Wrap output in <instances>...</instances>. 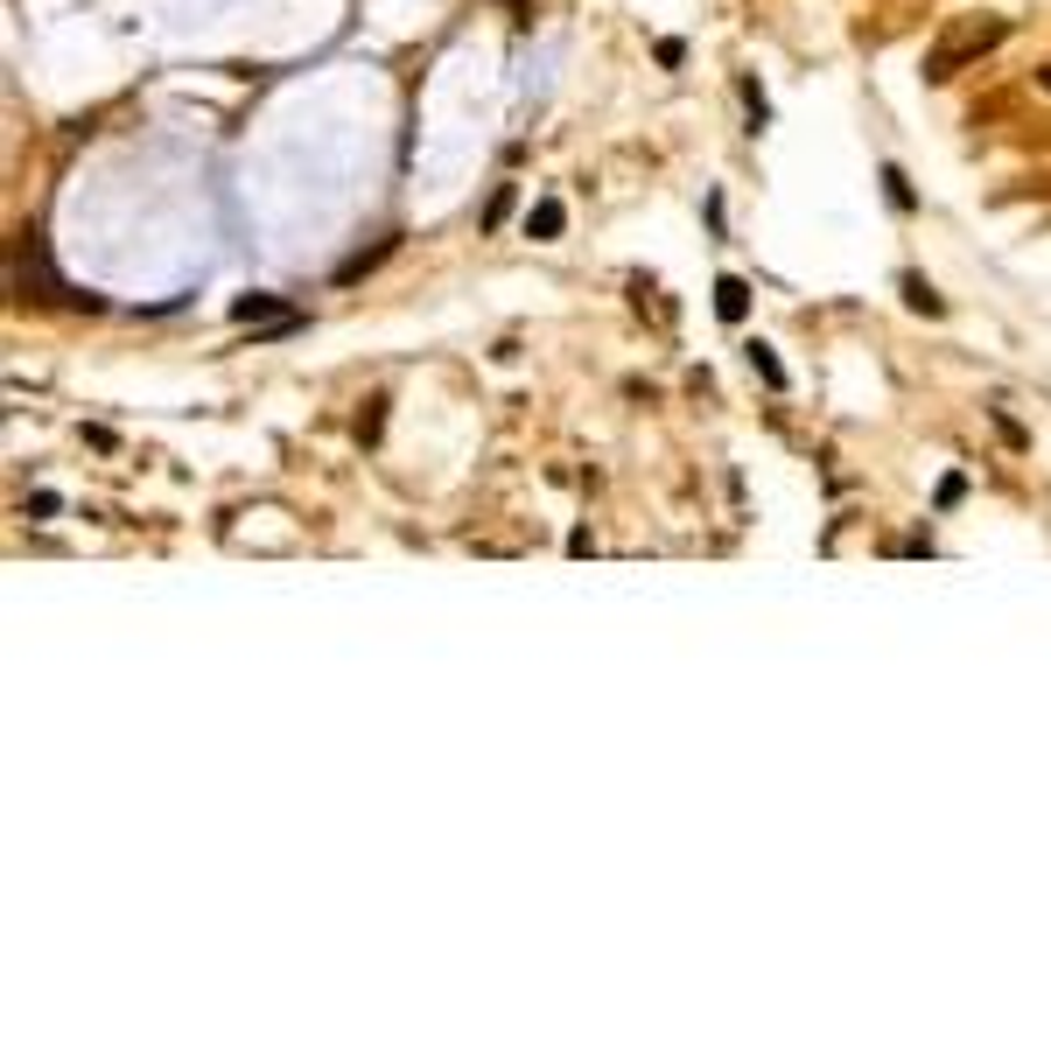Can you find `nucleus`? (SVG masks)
<instances>
[{"mask_svg": "<svg viewBox=\"0 0 1051 1051\" xmlns=\"http://www.w3.org/2000/svg\"><path fill=\"white\" fill-rule=\"evenodd\" d=\"M1009 43V22L996 14V22H967V29H953L946 43H932L926 50V85H946L953 70L967 64V56H988V50H1003Z\"/></svg>", "mask_w": 1051, "mask_h": 1051, "instance_id": "1", "label": "nucleus"}, {"mask_svg": "<svg viewBox=\"0 0 1051 1051\" xmlns=\"http://www.w3.org/2000/svg\"><path fill=\"white\" fill-rule=\"evenodd\" d=\"M561 232H568V204H561V197H540V204L526 210V239L547 245V239H561Z\"/></svg>", "mask_w": 1051, "mask_h": 1051, "instance_id": "2", "label": "nucleus"}, {"mask_svg": "<svg viewBox=\"0 0 1051 1051\" xmlns=\"http://www.w3.org/2000/svg\"><path fill=\"white\" fill-rule=\"evenodd\" d=\"M715 316H722V322H743V316H751V281H743V274H722V281H715Z\"/></svg>", "mask_w": 1051, "mask_h": 1051, "instance_id": "3", "label": "nucleus"}, {"mask_svg": "<svg viewBox=\"0 0 1051 1051\" xmlns=\"http://www.w3.org/2000/svg\"><path fill=\"white\" fill-rule=\"evenodd\" d=\"M743 358H751V372H757L771 393H786V365H778V351H771L764 337H751V343H743Z\"/></svg>", "mask_w": 1051, "mask_h": 1051, "instance_id": "4", "label": "nucleus"}, {"mask_svg": "<svg viewBox=\"0 0 1051 1051\" xmlns=\"http://www.w3.org/2000/svg\"><path fill=\"white\" fill-rule=\"evenodd\" d=\"M897 288H905V302H911V309H919V316H946V295L932 288L926 274H905V281H897Z\"/></svg>", "mask_w": 1051, "mask_h": 1051, "instance_id": "5", "label": "nucleus"}, {"mask_svg": "<svg viewBox=\"0 0 1051 1051\" xmlns=\"http://www.w3.org/2000/svg\"><path fill=\"white\" fill-rule=\"evenodd\" d=\"M260 316H288L281 295H232V322H260Z\"/></svg>", "mask_w": 1051, "mask_h": 1051, "instance_id": "6", "label": "nucleus"}, {"mask_svg": "<svg viewBox=\"0 0 1051 1051\" xmlns=\"http://www.w3.org/2000/svg\"><path fill=\"white\" fill-rule=\"evenodd\" d=\"M393 245H399V239H379V245H372V253H358V260H343V266H337V281H365V274H372V266H379V260H386V253H393Z\"/></svg>", "mask_w": 1051, "mask_h": 1051, "instance_id": "7", "label": "nucleus"}, {"mask_svg": "<svg viewBox=\"0 0 1051 1051\" xmlns=\"http://www.w3.org/2000/svg\"><path fill=\"white\" fill-rule=\"evenodd\" d=\"M736 91H743V112H751V133H764V127H771V99L757 91V78H743Z\"/></svg>", "mask_w": 1051, "mask_h": 1051, "instance_id": "8", "label": "nucleus"}, {"mask_svg": "<svg viewBox=\"0 0 1051 1051\" xmlns=\"http://www.w3.org/2000/svg\"><path fill=\"white\" fill-rule=\"evenodd\" d=\"M884 197H890L897 210H911V204H919V197H911V183H905V168H897V162H884Z\"/></svg>", "mask_w": 1051, "mask_h": 1051, "instance_id": "9", "label": "nucleus"}, {"mask_svg": "<svg viewBox=\"0 0 1051 1051\" xmlns=\"http://www.w3.org/2000/svg\"><path fill=\"white\" fill-rule=\"evenodd\" d=\"M379 407H386V399H365V414H358V442H365V449L379 442V428H386V414H379Z\"/></svg>", "mask_w": 1051, "mask_h": 1051, "instance_id": "10", "label": "nucleus"}, {"mask_svg": "<svg viewBox=\"0 0 1051 1051\" xmlns=\"http://www.w3.org/2000/svg\"><path fill=\"white\" fill-rule=\"evenodd\" d=\"M961 499H967V477H946V484H940V512H953Z\"/></svg>", "mask_w": 1051, "mask_h": 1051, "instance_id": "11", "label": "nucleus"}, {"mask_svg": "<svg viewBox=\"0 0 1051 1051\" xmlns=\"http://www.w3.org/2000/svg\"><path fill=\"white\" fill-rule=\"evenodd\" d=\"M1038 85H1044V91H1051V70H1038Z\"/></svg>", "mask_w": 1051, "mask_h": 1051, "instance_id": "12", "label": "nucleus"}]
</instances>
